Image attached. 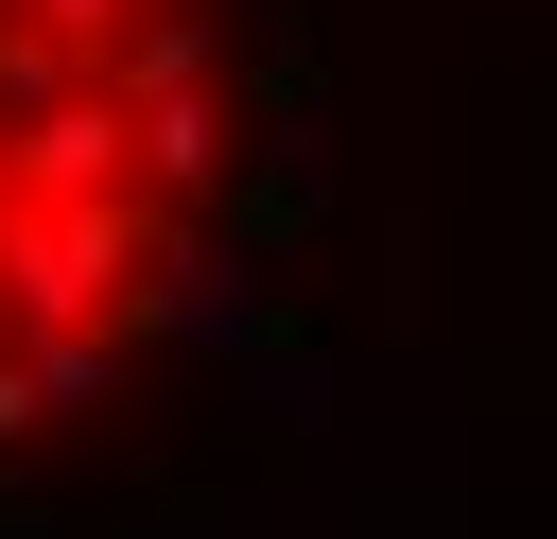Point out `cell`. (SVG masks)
Segmentation results:
<instances>
[{
    "label": "cell",
    "mask_w": 557,
    "mask_h": 539,
    "mask_svg": "<svg viewBox=\"0 0 557 539\" xmlns=\"http://www.w3.org/2000/svg\"><path fill=\"white\" fill-rule=\"evenodd\" d=\"M157 191H17L0 209V296H17V330H70V313H139V278H157Z\"/></svg>",
    "instance_id": "1"
},
{
    "label": "cell",
    "mask_w": 557,
    "mask_h": 539,
    "mask_svg": "<svg viewBox=\"0 0 557 539\" xmlns=\"http://www.w3.org/2000/svg\"><path fill=\"white\" fill-rule=\"evenodd\" d=\"M139 330L191 348V365H261V348H278V278L174 209V226H157V278H139Z\"/></svg>",
    "instance_id": "2"
},
{
    "label": "cell",
    "mask_w": 557,
    "mask_h": 539,
    "mask_svg": "<svg viewBox=\"0 0 557 539\" xmlns=\"http://www.w3.org/2000/svg\"><path fill=\"white\" fill-rule=\"evenodd\" d=\"M0 156H17V191H139V104H122L104 70H70L52 104L0 122Z\"/></svg>",
    "instance_id": "3"
},
{
    "label": "cell",
    "mask_w": 557,
    "mask_h": 539,
    "mask_svg": "<svg viewBox=\"0 0 557 539\" xmlns=\"http://www.w3.org/2000/svg\"><path fill=\"white\" fill-rule=\"evenodd\" d=\"M104 87H122V104H174V87H226V35H209L191 0H139V17L104 35Z\"/></svg>",
    "instance_id": "4"
},
{
    "label": "cell",
    "mask_w": 557,
    "mask_h": 539,
    "mask_svg": "<svg viewBox=\"0 0 557 539\" xmlns=\"http://www.w3.org/2000/svg\"><path fill=\"white\" fill-rule=\"evenodd\" d=\"M139 191H157V209H209V191H226V104H209V87L139 104Z\"/></svg>",
    "instance_id": "5"
},
{
    "label": "cell",
    "mask_w": 557,
    "mask_h": 539,
    "mask_svg": "<svg viewBox=\"0 0 557 539\" xmlns=\"http://www.w3.org/2000/svg\"><path fill=\"white\" fill-rule=\"evenodd\" d=\"M244 383H261V417H278V435H331V365H313L296 330H278V348H261Z\"/></svg>",
    "instance_id": "6"
},
{
    "label": "cell",
    "mask_w": 557,
    "mask_h": 539,
    "mask_svg": "<svg viewBox=\"0 0 557 539\" xmlns=\"http://www.w3.org/2000/svg\"><path fill=\"white\" fill-rule=\"evenodd\" d=\"M17 435H52V383H35V348L0 330V452H17Z\"/></svg>",
    "instance_id": "7"
},
{
    "label": "cell",
    "mask_w": 557,
    "mask_h": 539,
    "mask_svg": "<svg viewBox=\"0 0 557 539\" xmlns=\"http://www.w3.org/2000/svg\"><path fill=\"white\" fill-rule=\"evenodd\" d=\"M17 17H35V35H70V52H87V70H104V35H122V17H139V0H17Z\"/></svg>",
    "instance_id": "8"
},
{
    "label": "cell",
    "mask_w": 557,
    "mask_h": 539,
    "mask_svg": "<svg viewBox=\"0 0 557 539\" xmlns=\"http://www.w3.org/2000/svg\"><path fill=\"white\" fill-rule=\"evenodd\" d=\"M0 209H17V156H0Z\"/></svg>",
    "instance_id": "9"
},
{
    "label": "cell",
    "mask_w": 557,
    "mask_h": 539,
    "mask_svg": "<svg viewBox=\"0 0 557 539\" xmlns=\"http://www.w3.org/2000/svg\"><path fill=\"white\" fill-rule=\"evenodd\" d=\"M0 330H17V296H0Z\"/></svg>",
    "instance_id": "10"
}]
</instances>
